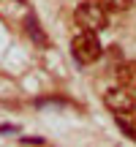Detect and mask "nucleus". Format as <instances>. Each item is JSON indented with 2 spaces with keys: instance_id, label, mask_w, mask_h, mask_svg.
<instances>
[{
  "instance_id": "obj_2",
  "label": "nucleus",
  "mask_w": 136,
  "mask_h": 147,
  "mask_svg": "<svg viewBox=\"0 0 136 147\" xmlns=\"http://www.w3.org/2000/svg\"><path fill=\"white\" fill-rule=\"evenodd\" d=\"M71 55L76 57V63H82V65L95 63V60L104 55V47H101V41H98V33L82 30L79 36H73V41H71Z\"/></svg>"
},
{
  "instance_id": "obj_4",
  "label": "nucleus",
  "mask_w": 136,
  "mask_h": 147,
  "mask_svg": "<svg viewBox=\"0 0 136 147\" xmlns=\"http://www.w3.org/2000/svg\"><path fill=\"white\" fill-rule=\"evenodd\" d=\"M117 82L125 84V87H136V63H123L117 65Z\"/></svg>"
},
{
  "instance_id": "obj_8",
  "label": "nucleus",
  "mask_w": 136,
  "mask_h": 147,
  "mask_svg": "<svg viewBox=\"0 0 136 147\" xmlns=\"http://www.w3.org/2000/svg\"><path fill=\"white\" fill-rule=\"evenodd\" d=\"M19 144H44L41 136H19Z\"/></svg>"
},
{
  "instance_id": "obj_9",
  "label": "nucleus",
  "mask_w": 136,
  "mask_h": 147,
  "mask_svg": "<svg viewBox=\"0 0 136 147\" xmlns=\"http://www.w3.org/2000/svg\"><path fill=\"white\" fill-rule=\"evenodd\" d=\"M19 3H25V0H19Z\"/></svg>"
},
{
  "instance_id": "obj_5",
  "label": "nucleus",
  "mask_w": 136,
  "mask_h": 147,
  "mask_svg": "<svg viewBox=\"0 0 136 147\" xmlns=\"http://www.w3.org/2000/svg\"><path fill=\"white\" fill-rule=\"evenodd\" d=\"M25 30L30 33V38H33L36 44H41V47H44V44H49V38L44 36L41 30H38V22H36V16H27V19H25Z\"/></svg>"
},
{
  "instance_id": "obj_7",
  "label": "nucleus",
  "mask_w": 136,
  "mask_h": 147,
  "mask_svg": "<svg viewBox=\"0 0 136 147\" xmlns=\"http://www.w3.org/2000/svg\"><path fill=\"white\" fill-rule=\"evenodd\" d=\"M117 123H120L123 134H125V136H131L133 142H136V117H131V120H125V117H117Z\"/></svg>"
},
{
  "instance_id": "obj_3",
  "label": "nucleus",
  "mask_w": 136,
  "mask_h": 147,
  "mask_svg": "<svg viewBox=\"0 0 136 147\" xmlns=\"http://www.w3.org/2000/svg\"><path fill=\"white\" fill-rule=\"evenodd\" d=\"M104 104L112 115L117 117H128L136 112V95L133 87H125V84H117V87H109L104 93Z\"/></svg>"
},
{
  "instance_id": "obj_6",
  "label": "nucleus",
  "mask_w": 136,
  "mask_h": 147,
  "mask_svg": "<svg viewBox=\"0 0 136 147\" xmlns=\"http://www.w3.org/2000/svg\"><path fill=\"white\" fill-rule=\"evenodd\" d=\"M136 0H101V5H104L106 11H128L133 8Z\"/></svg>"
},
{
  "instance_id": "obj_1",
  "label": "nucleus",
  "mask_w": 136,
  "mask_h": 147,
  "mask_svg": "<svg viewBox=\"0 0 136 147\" xmlns=\"http://www.w3.org/2000/svg\"><path fill=\"white\" fill-rule=\"evenodd\" d=\"M73 22H76L82 30H93V33H101L109 27V14L101 3H93V0H84V3L76 5L73 11Z\"/></svg>"
}]
</instances>
